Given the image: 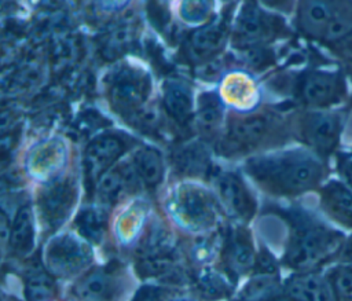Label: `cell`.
Masks as SVG:
<instances>
[{
	"mask_svg": "<svg viewBox=\"0 0 352 301\" xmlns=\"http://www.w3.org/2000/svg\"><path fill=\"white\" fill-rule=\"evenodd\" d=\"M344 235L316 221H298L285 252V264L309 272L329 261L342 246Z\"/></svg>",
	"mask_w": 352,
	"mask_h": 301,
	"instance_id": "obj_2",
	"label": "cell"
},
{
	"mask_svg": "<svg viewBox=\"0 0 352 301\" xmlns=\"http://www.w3.org/2000/svg\"><path fill=\"white\" fill-rule=\"evenodd\" d=\"M338 3L323 1H304L297 8V25L305 34L322 38L336 14Z\"/></svg>",
	"mask_w": 352,
	"mask_h": 301,
	"instance_id": "obj_18",
	"label": "cell"
},
{
	"mask_svg": "<svg viewBox=\"0 0 352 301\" xmlns=\"http://www.w3.org/2000/svg\"><path fill=\"white\" fill-rule=\"evenodd\" d=\"M246 170L265 190L282 195L305 192L316 187L324 175L320 158L304 150L252 158Z\"/></svg>",
	"mask_w": 352,
	"mask_h": 301,
	"instance_id": "obj_1",
	"label": "cell"
},
{
	"mask_svg": "<svg viewBox=\"0 0 352 301\" xmlns=\"http://www.w3.org/2000/svg\"><path fill=\"white\" fill-rule=\"evenodd\" d=\"M337 47H338V49H340L341 58H342L344 62H345V66H346L348 73H349V76L352 77V33H351L345 40H342L341 43H338Z\"/></svg>",
	"mask_w": 352,
	"mask_h": 301,
	"instance_id": "obj_33",
	"label": "cell"
},
{
	"mask_svg": "<svg viewBox=\"0 0 352 301\" xmlns=\"http://www.w3.org/2000/svg\"><path fill=\"white\" fill-rule=\"evenodd\" d=\"M197 293L204 300H220L231 293V283L219 271L212 268L201 269L194 278Z\"/></svg>",
	"mask_w": 352,
	"mask_h": 301,
	"instance_id": "obj_28",
	"label": "cell"
},
{
	"mask_svg": "<svg viewBox=\"0 0 352 301\" xmlns=\"http://www.w3.org/2000/svg\"><path fill=\"white\" fill-rule=\"evenodd\" d=\"M125 139L116 133H104L95 137L85 148L84 161L89 179H98L107 172L120 155L126 150Z\"/></svg>",
	"mask_w": 352,
	"mask_h": 301,
	"instance_id": "obj_13",
	"label": "cell"
},
{
	"mask_svg": "<svg viewBox=\"0 0 352 301\" xmlns=\"http://www.w3.org/2000/svg\"><path fill=\"white\" fill-rule=\"evenodd\" d=\"M279 290L276 274H256L245 286L241 301H275Z\"/></svg>",
	"mask_w": 352,
	"mask_h": 301,
	"instance_id": "obj_29",
	"label": "cell"
},
{
	"mask_svg": "<svg viewBox=\"0 0 352 301\" xmlns=\"http://www.w3.org/2000/svg\"><path fill=\"white\" fill-rule=\"evenodd\" d=\"M285 296L290 301H336V291L330 278L314 271L300 272L285 283Z\"/></svg>",
	"mask_w": 352,
	"mask_h": 301,
	"instance_id": "obj_14",
	"label": "cell"
},
{
	"mask_svg": "<svg viewBox=\"0 0 352 301\" xmlns=\"http://www.w3.org/2000/svg\"><path fill=\"white\" fill-rule=\"evenodd\" d=\"M338 169L341 176L345 179L346 184L352 188V155L344 157L338 164Z\"/></svg>",
	"mask_w": 352,
	"mask_h": 301,
	"instance_id": "obj_34",
	"label": "cell"
},
{
	"mask_svg": "<svg viewBox=\"0 0 352 301\" xmlns=\"http://www.w3.org/2000/svg\"><path fill=\"white\" fill-rule=\"evenodd\" d=\"M320 206L331 220L352 230V188L346 183H326L320 190Z\"/></svg>",
	"mask_w": 352,
	"mask_h": 301,
	"instance_id": "obj_16",
	"label": "cell"
},
{
	"mask_svg": "<svg viewBox=\"0 0 352 301\" xmlns=\"http://www.w3.org/2000/svg\"><path fill=\"white\" fill-rule=\"evenodd\" d=\"M256 261L257 256L250 234L242 227L234 228L224 247V263L228 272L234 275L249 272L256 267Z\"/></svg>",
	"mask_w": 352,
	"mask_h": 301,
	"instance_id": "obj_17",
	"label": "cell"
},
{
	"mask_svg": "<svg viewBox=\"0 0 352 301\" xmlns=\"http://www.w3.org/2000/svg\"><path fill=\"white\" fill-rule=\"evenodd\" d=\"M278 22L276 16L264 12L258 5L246 4L236 19L234 40L245 48L260 47L279 30L280 23Z\"/></svg>",
	"mask_w": 352,
	"mask_h": 301,
	"instance_id": "obj_11",
	"label": "cell"
},
{
	"mask_svg": "<svg viewBox=\"0 0 352 301\" xmlns=\"http://www.w3.org/2000/svg\"><path fill=\"white\" fill-rule=\"evenodd\" d=\"M175 168L184 176L204 177L210 168V154L205 144L191 142L175 153Z\"/></svg>",
	"mask_w": 352,
	"mask_h": 301,
	"instance_id": "obj_21",
	"label": "cell"
},
{
	"mask_svg": "<svg viewBox=\"0 0 352 301\" xmlns=\"http://www.w3.org/2000/svg\"><path fill=\"white\" fill-rule=\"evenodd\" d=\"M139 180L133 165L125 162L114 165L99 177L96 186L98 198L104 205H113L125 194L133 192L139 187Z\"/></svg>",
	"mask_w": 352,
	"mask_h": 301,
	"instance_id": "obj_15",
	"label": "cell"
},
{
	"mask_svg": "<svg viewBox=\"0 0 352 301\" xmlns=\"http://www.w3.org/2000/svg\"><path fill=\"white\" fill-rule=\"evenodd\" d=\"M227 37L224 23L214 22L195 30L187 40V54L191 59L202 62L220 51Z\"/></svg>",
	"mask_w": 352,
	"mask_h": 301,
	"instance_id": "obj_19",
	"label": "cell"
},
{
	"mask_svg": "<svg viewBox=\"0 0 352 301\" xmlns=\"http://www.w3.org/2000/svg\"><path fill=\"white\" fill-rule=\"evenodd\" d=\"M330 282L337 296L352 300V265H341L336 268Z\"/></svg>",
	"mask_w": 352,
	"mask_h": 301,
	"instance_id": "obj_30",
	"label": "cell"
},
{
	"mask_svg": "<svg viewBox=\"0 0 352 301\" xmlns=\"http://www.w3.org/2000/svg\"><path fill=\"white\" fill-rule=\"evenodd\" d=\"M109 102L120 114H133L150 93L148 76L132 66L118 67L109 78Z\"/></svg>",
	"mask_w": 352,
	"mask_h": 301,
	"instance_id": "obj_4",
	"label": "cell"
},
{
	"mask_svg": "<svg viewBox=\"0 0 352 301\" xmlns=\"http://www.w3.org/2000/svg\"><path fill=\"white\" fill-rule=\"evenodd\" d=\"M351 253H352V245H351Z\"/></svg>",
	"mask_w": 352,
	"mask_h": 301,
	"instance_id": "obj_35",
	"label": "cell"
},
{
	"mask_svg": "<svg viewBox=\"0 0 352 301\" xmlns=\"http://www.w3.org/2000/svg\"><path fill=\"white\" fill-rule=\"evenodd\" d=\"M182 15L186 21L190 22H201L208 16V12L210 11V4L204 1H192V3H183L182 4Z\"/></svg>",
	"mask_w": 352,
	"mask_h": 301,
	"instance_id": "obj_31",
	"label": "cell"
},
{
	"mask_svg": "<svg viewBox=\"0 0 352 301\" xmlns=\"http://www.w3.org/2000/svg\"><path fill=\"white\" fill-rule=\"evenodd\" d=\"M92 260L91 249L73 235L56 236L45 250V264L54 276L72 278Z\"/></svg>",
	"mask_w": 352,
	"mask_h": 301,
	"instance_id": "obj_8",
	"label": "cell"
},
{
	"mask_svg": "<svg viewBox=\"0 0 352 301\" xmlns=\"http://www.w3.org/2000/svg\"><path fill=\"white\" fill-rule=\"evenodd\" d=\"M214 187L226 209L239 220L248 221L256 212V201L243 181L231 172L219 173L214 179Z\"/></svg>",
	"mask_w": 352,
	"mask_h": 301,
	"instance_id": "obj_12",
	"label": "cell"
},
{
	"mask_svg": "<svg viewBox=\"0 0 352 301\" xmlns=\"http://www.w3.org/2000/svg\"><path fill=\"white\" fill-rule=\"evenodd\" d=\"M297 95L307 106L326 109L345 99L346 81L336 70H309L300 78Z\"/></svg>",
	"mask_w": 352,
	"mask_h": 301,
	"instance_id": "obj_6",
	"label": "cell"
},
{
	"mask_svg": "<svg viewBox=\"0 0 352 301\" xmlns=\"http://www.w3.org/2000/svg\"><path fill=\"white\" fill-rule=\"evenodd\" d=\"M223 118V104L220 98L213 92H205L198 99L197 126L205 136L216 133Z\"/></svg>",
	"mask_w": 352,
	"mask_h": 301,
	"instance_id": "obj_27",
	"label": "cell"
},
{
	"mask_svg": "<svg viewBox=\"0 0 352 301\" xmlns=\"http://www.w3.org/2000/svg\"><path fill=\"white\" fill-rule=\"evenodd\" d=\"M126 286V275L121 264L111 263L96 267L80 276L70 294L76 301H118Z\"/></svg>",
	"mask_w": 352,
	"mask_h": 301,
	"instance_id": "obj_3",
	"label": "cell"
},
{
	"mask_svg": "<svg viewBox=\"0 0 352 301\" xmlns=\"http://www.w3.org/2000/svg\"><path fill=\"white\" fill-rule=\"evenodd\" d=\"M136 271L142 278H155L160 280H176V278H180V268L172 253L139 257Z\"/></svg>",
	"mask_w": 352,
	"mask_h": 301,
	"instance_id": "obj_24",
	"label": "cell"
},
{
	"mask_svg": "<svg viewBox=\"0 0 352 301\" xmlns=\"http://www.w3.org/2000/svg\"><path fill=\"white\" fill-rule=\"evenodd\" d=\"M170 294L172 291L165 287L144 286L136 291L132 301H166Z\"/></svg>",
	"mask_w": 352,
	"mask_h": 301,
	"instance_id": "obj_32",
	"label": "cell"
},
{
	"mask_svg": "<svg viewBox=\"0 0 352 301\" xmlns=\"http://www.w3.org/2000/svg\"><path fill=\"white\" fill-rule=\"evenodd\" d=\"M275 121L265 114L246 115L230 122L221 142L226 154H241L260 146L270 135Z\"/></svg>",
	"mask_w": 352,
	"mask_h": 301,
	"instance_id": "obj_9",
	"label": "cell"
},
{
	"mask_svg": "<svg viewBox=\"0 0 352 301\" xmlns=\"http://www.w3.org/2000/svg\"><path fill=\"white\" fill-rule=\"evenodd\" d=\"M342 121L331 111H311L302 115L298 125L301 140L314 150L318 157L331 154L341 136Z\"/></svg>",
	"mask_w": 352,
	"mask_h": 301,
	"instance_id": "obj_7",
	"label": "cell"
},
{
	"mask_svg": "<svg viewBox=\"0 0 352 301\" xmlns=\"http://www.w3.org/2000/svg\"><path fill=\"white\" fill-rule=\"evenodd\" d=\"M170 213L190 230H206L216 223L217 209L212 197L194 186H183L170 201Z\"/></svg>",
	"mask_w": 352,
	"mask_h": 301,
	"instance_id": "obj_5",
	"label": "cell"
},
{
	"mask_svg": "<svg viewBox=\"0 0 352 301\" xmlns=\"http://www.w3.org/2000/svg\"><path fill=\"white\" fill-rule=\"evenodd\" d=\"M164 106L168 114L177 122L184 124L192 114V96L190 88L177 80L164 85Z\"/></svg>",
	"mask_w": 352,
	"mask_h": 301,
	"instance_id": "obj_22",
	"label": "cell"
},
{
	"mask_svg": "<svg viewBox=\"0 0 352 301\" xmlns=\"http://www.w3.org/2000/svg\"><path fill=\"white\" fill-rule=\"evenodd\" d=\"M77 198V190L70 179L52 181L41 190L37 201L43 227L48 232L56 231L69 217Z\"/></svg>",
	"mask_w": 352,
	"mask_h": 301,
	"instance_id": "obj_10",
	"label": "cell"
},
{
	"mask_svg": "<svg viewBox=\"0 0 352 301\" xmlns=\"http://www.w3.org/2000/svg\"><path fill=\"white\" fill-rule=\"evenodd\" d=\"M74 228L85 241L98 245L107 228V212L96 206L82 209L74 220Z\"/></svg>",
	"mask_w": 352,
	"mask_h": 301,
	"instance_id": "obj_26",
	"label": "cell"
},
{
	"mask_svg": "<svg viewBox=\"0 0 352 301\" xmlns=\"http://www.w3.org/2000/svg\"><path fill=\"white\" fill-rule=\"evenodd\" d=\"M132 165L140 181L148 187L155 188L164 177V162L161 154L151 147L139 148L132 157Z\"/></svg>",
	"mask_w": 352,
	"mask_h": 301,
	"instance_id": "obj_23",
	"label": "cell"
},
{
	"mask_svg": "<svg viewBox=\"0 0 352 301\" xmlns=\"http://www.w3.org/2000/svg\"><path fill=\"white\" fill-rule=\"evenodd\" d=\"M8 246L15 257H25L32 253L34 247V219L29 205L18 209L11 225Z\"/></svg>",
	"mask_w": 352,
	"mask_h": 301,
	"instance_id": "obj_20",
	"label": "cell"
},
{
	"mask_svg": "<svg viewBox=\"0 0 352 301\" xmlns=\"http://www.w3.org/2000/svg\"><path fill=\"white\" fill-rule=\"evenodd\" d=\"M56 294L54 278L40 265H30L25 274V297L28 301H51Z\"/></svg>",
	"mask_w": 352,
	"mask_h": 301,
	"instance_id": "obj_25",
	"label": "cell"
}]
</instances>
